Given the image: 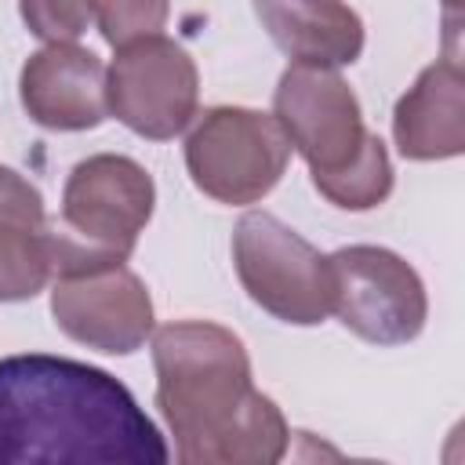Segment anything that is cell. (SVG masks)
I'll return each instance as SVG.
<instances>
[{
    "label": "cell",
    "mask_w": 465,
    "mask_h": 465,
    "mask_svg": "<svg viewBox=\"0 0 465 465\" xmlns=\"http://www.w3.org/2000/svg\"><path fill=\"white\" fill-rule=\"evenodd\" d=\"M167 458L160 429L109 371L47 352L0 360V465Z\"/></svg>",
    "instance_id": "obj_1"
},
{
    "label": "cell",
    "mask_w": 465,
    "mask_h": 465,
    "mask_svg": "<svg viewBox=\"0 0 465 465\" xmlns=\"http://www.w3.org/2000/svg\"><path fill=\"white\" fill-rule=\"evenodd\" d=\"M156 407L182 465H272L287 454L283 411L254 389L243 341L207 320H174L153 338Z\"/></svg>",
    "instance_id": "obj_2"
},
{
    "label": "cell",
    "mask_w": 465,
    "mask_h": 465,
    "mask_svg": "<svg viewBox=\"0 0 465 465\" xmlns=\"http://www.w3.org/2000/svg\"><path fill=\"white\" fill-rule=\"evenodd\" d=\"M232 262L247 298L269 316L294 327H316L334 312L338 283L331 254H320L269 211H251L236 222Z\"/></svg>",
    "instance_id": "obj_3"
},
{
    "label": "cell",
    "mask_w": 465,
    "mask_h": 465,
    "mask_svg": "<svg viewBox=\"0 0 465 465\" xmlns=\"http://www.w3.org/2000/svg\"><path fill=\"white\" fill-rule=\"evenodd\" d=\"M291 160V142L276 116L214 105L207 109L185 138V167L193 185L229 207L258 203L276 189Z\"/></svg>",
    "instance_id": "obj_4"
},
{
    "label": "cell",
    "mask_w": 465,
    "mask_h": 465,
    "mask_svg": "<svg viewBox=\"0 0 465 465\" xmlns=\"http://www.w3.org/2000/svg\"><path fill=\"white\" fill-rule=\"evenodd\" d=\"M272 116L291 149L309 163L312 185L360 163L378 138L363 127L360 98L338 69L287 65L272 94Z\"/></svg>",
    "instance_id": "obj_5"
},
{
    "label": "cell",
    "mask_w": 465,
    "mask_h": 465,
    "mask_svg": "<svg viewBox=\"0 0 465 465\" xmlns=\"http://www.w3.org/2000/svg\"><path fill=\"white\" fill-rule=\"evenodd\" d=\"M156 207L153 174L120 153L80 160L62 189V232L94 258L127 262Z\"/></svg>",
    "instance_id": "obj_6"
},
{
    "label": "cell",
    "mask_w": 465,
    "mask_h": 465,
    "mask_svg": "<svg viewBox=\"0 0 465 465\" xmlns=\"http://www.w3.org/2000/svg\"><path fill=\"white\" fill-rule=\"evenodd\" d=\"M109 113L134 134L149 142H167L182 134L200 102V73L182 44L163 33L131 40L116 47L105 69Z\"/></svg>",
    "instance_id": "obj_7"
},
{
    "label": "cell",
    "mask_w": 465,
    "mask_h": 465,
    "mask_svg": "<svg viewBox=\"0 0 465 465\" xmlns=\"http://www.w3.org/2000/svg\"><path fill=\"white\" fill-rule=\"evenodd\" d=\"M334 265V316L371 345H407L421 334L429 316L425 283L411 262L389 247L352 243L331 254Z\"/></svg>",
    "instance_id": "obj_8"
},
{
    "label": "cell",
    "mask_w": 465,
    "mask_h": 465,
    "mask_svg": "<svg viewBox=\"0 0 465 465\" xmlns=\"http://www.w3.org/2000/svg\"><path fill=\"white\" fill-rule=\"evenodd\" d=\"M58 331L94 352L127 356L153 334V298L124 262H84L51 280Z\"/></svg>",
    "instance_id": "obj_9"
},
{
    "label": "cell",
    "mask_w": 465,
    "mask_h": 465,
    "mask_svg": "<svg viewBox=\"0 0 465 465\" xmlns=\"http://www.w3.org/2000/svg\"><path fill=\"white\" fill-rule=\"evenodd\" d=\"M22 109L47 131H91L109 116L105 65L76 44H47L18 76Z\"/></svg>",
    "instance_id": "obj_10"
},
{
    "label": "cell",
    "mask_w": 465,
    "mask_h": 465,
    "mask_svg": "<svg viewBox=\"0 0 465 465\" xmlns=\"http://www.w3.org/2000/svg\"><path fill=\"white\" fill-rule=\"evenodd\" d=\"M447 22V54L425 65L392 109V138L407 160H450L465 153V73Z\"/></svg>",
    "instance_id": "obj_11"
},
{
    "label": "cell",
    "mask_w": 465,
    "mask_h": 465,
    "mask_svg": "<svg viewBox=\"0 0 465 465\" xmlns=\"http://www.w3.org/2000/svg\"><path fill=\"white\" fill-rule=\"evenodd\" d=\"M254 15L291 65L341 69L363 54V22L345 0H254Z\"/></svg>",
    "instance_id": "obj_12"
},
{
    "label": "cell",
    "mask_w": 465,
    "mask_h": 465,
    "mask_svg": "<svg viewBox=\"0 0 465 465\" xmlns=\"http://www.w3.org/2000/svg\"><path fill=\"white\" fill-rule=\"evenodd\" d=\"M58 272L54 229L0 232V302H25L40 294Z\"/></svg>",
    "instance_id": "obj_13"
},
{
    "label": "cell",
    "mask_w": 465,
    "mask_h": 465,
    "mask_svg": "<svg viewBox=\"0 0 465 465\" xmlns=\"http://www.w3.org/2000/svg\"><path fill=\"white\" fill-rule=\"evenodd\" d=\"M167 15L171 0H94V18L109 47H124L131 40L160 33Z\"/></svg>",
    "instance_id": "obj_14"
},
{
    "label": "cell",
    "mask_w": 465,
    "mask_h": 465,
    "mask_svg": "<svg viewBox=\"0 0 465 465\" xmlns=\"http://www.w3.org/2000/svg\"><path fill=\"white\" fill-rule=\"evenodd\" d=\"M25 29L44 44H73L94 18V0H18Z\"/></svg>",
    "instance_id": "obj_15"
},
{
    "label": "cell",
    "mask_w": 465,
    "mask_h": 465,
    "mask_svg": "<svg viewBox=\"0 0 465 465\" xmlns=\"http://www.w3.org/2000/svg\"><path fill=\"white\" fill-rule=\"evenodd\" d=\"M15 229H47V214H44V196L40 189L22 178L11 167H0V232H15Z\"/></svg>",
    "instance_id": "obj_16"
},
{
    "label": "cell",
    "mask_w": 465,
    "mask_h": 465,
    "mask_svg": "<svg viewBox=\"0 0 465 465\" xmlns=\"http://www.w3.org/2000/svg\"><path fill=\"white\" fill-rule=\"evenodd\" d=\"M443 4H447V7H450V15H454V11H458V0H443Z\"/></svg>",
    "instance_id": "obj_17"
}]
</instances>
